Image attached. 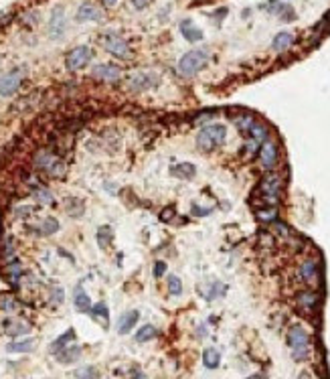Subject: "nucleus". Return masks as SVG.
<instances>
[{
    "label": "nucleus",
    "mask_w": 330,
    "mask_h": 379,
    "mask_svg": "<svg viewBox=\"0 0 330 379\" xmlns=\"http://www.w3.org/2000/svg\"><path fill=\"white\" fill-rule=\"evenodd\" d=\"M282 176L278 172H267L259 185H257V195H259V207H278L280 195H282Z\"/></svg>",
    "instance_id": "obj_1"
},
{
    "label": "nucleus",
    "mask_w": 330,
    "mask_h": 379,
    "mask_svg": "<svg viewBox=\"0 0 330 379\" xmlns=\"http://www.w3.org/2000/svg\"><path fill=\"white\" fill-rule=\"evenodd\" d=\"M288 345L292 349V357L296 361H304L310 355V335L302 325H294L288 331Z\"/></svg>",
    "instance_id": "obj_2"
},
{
    "label": "nucleus",
    "mask_w": 330,
    "mask_h": 379,
    "mask_svg": "<svg viewBox=\"0 0 330 379\" xmlns=\"http://www.w3.org/2000/svg\"><path fill=\"white\" fill-rule=\"evenodd\" d=\"M225 136H227V128L223 124H209V126L201 128V132L197 134V146L205 152H211L219 144H223Z\"/></svg>",
    "instance_id": "obj_3"
},
{
    "label": "nucleus",
    "mask_w": 330,
    "mask_h": 379,
    "mask_svg": "<svg viewBox=\"0 0 330 379\" xmlns=\"http://www.w3.org/2000/svg\"><path fill=\"white\" fill-rule=\"evenodd\" d=\"M207 61H209L207 51H203V49H193V51H189V53H184V55L180 57V61H178V71H180L182 75H187V77L197 75V73L207 65Z\"/></svg>",
    "instance_id": "obj_4"
},
{
    "label": "nucleus",
    "mask_w": 330,
    "mask_h": 379,
    "mask_svg": "<svg viewBox=\"0 0 330 379\" xmlns=\"http://www.w3.org/2000/svg\"><path fill=\"white\" fill-rule=\"evenodd\" d=\"M35 167L39 170H43V172H47L49 176H57V178L65 176V165L61 163V158H59L57 154H53V152H49V150L37 152V156H35Z\"/></svg>",
    "instance_id": "obj_5"
},
{
    "label": "nucleus",
    "mask_w": 330,
    "mask_h": 379,
    "mask_svg": "<svg viewBox=\"0 0 330 379\" xmlns=\"http://www.w3.org/2000/svg\"><path fill=\"white\" fill-rule=\"evenodd\" d=\"M91 57H93V51L87 45H79V47H75L67 53L65 67H67V71H79L91 61Z\"/></svg>",
    "instance_id": "obj_6"
},
{
    "label": "nucleus",
    "mask_w": 330,
    "mask_h": 379,
    "mask_svg": "<svg viewBox=\"0 0 330 379\" xmlns=\"http://www.w3.org/2000/svg\"><path fill=\"white\" fill-rule=\"evenodd\" d=\"M23 77H25V69L23 67H14L12 71L4 73L0 77V97H10L18 91V87L23 84Z\"/></svg>",
    "instance_id": "obj_7"
},
{
    "label": "nucleus",
    "mask_w": 330,
    "mask_h": 379,
    "mask_svg": "<svg viewBox=\"0 0 330 379\" xmlns=\"http://www.w3.org/2000/svg\"><path fill=\"white\" fill-rule=\"evenodd\" d=\"M101 45H104V49H106L110 55H114V57H118V59H130V55H132L130 45H128L120 35H116V33L104 35Z\"/></svg>",
    "instance_id": "obj_8"
},
{
    "label": "nucleus",
    "mask_w": 330,
    "mask_h": 379,
    "mask_svg": "<svg viewBox=\"0 0 330 379\" xmlns=\"http://www.w3.org/2000/svg\"><path fill=\"white\" fill-rule=\"evenodd\" d=\"M259 163L265 170L274 169L278 163V144L272 138H265L259 146Z\"/></svg>",
    "instance_id": "obj_9"
},
{
    "label": "nucleus",
    "mask_w": 330,
    "mask_h": 379,
    "mask_svg": "<svg viewBox=\"0 0 330 379\" xmlns=\"http://www.w3.org/2000/svg\"><path fill=\"white\" fill-rule=\"evenodd\" d=\"M156 85H158V75H154V73H134L128 79V87L132 91H146V89L156 87Z\"/></svg>",
    "instance_id": "obj_10"
},
{
    "label": "nucleus",
    "mask_w": 330,
    "mask_h": 379,
    "mask_svg": "<svg viewBox=\"0 0 330 379\" xmlns=\"http://www.w3.org/2000/svg\"><path fill=\"white\" fill-rule=\"evenodd\" d=\"M91 75L99 82H118L122 77V69L112 63H99L91 69Z\"/></svg>",
    "instance_id": "obj_11"
},
{
    "label": "nucleus",
    "mask_w": 330,
    "mask_h": 379,
    "mask_svg": "<svg viewBox=\"0 0 330 379\" xmlns=\"http://www.w3.org/2000/svg\"><path fill=\"white\" fill-rule=\"evenodd\" d=\"M65 27H67V23H65V10L59 6V8L53 10L51 21H49V35H51V39H61L65 35Z\"/></svg>",
    "instance_id": "obj_12"
},
{
    "label": "nucleus",
    "mask_w": 330,
    "mask_h": 379,
    "mask_svg": "<svg viewBox=\"0 0 330 379\" xmlns=\"http://www.w3.org/2000/svg\"><path fill=\"white\" fill-rule=\"evenodd\" d=\"M101 16H104V12L93 2H83L79 10H77V14H75L77 23H91V21L97 23V21H101Z\"/></svg>",
    "instance_id": "obj_13"
},
{
    "label": "nucleus",
    "mask_w": 330,
    "mask_h": 379,
    "mask_svg": "<svg viewBox=\"0 0 330 379\" xmlns=\"http://www.w3.org/2000/svg\"><path fill=\"white\" fill-rule=\"evenodd\" d=\"M180 33H182V37H184L189 43L203 41V31H201V29H199L191 18H184V21L180 23Z\"/></svg>",
    "instance_id": "obj_14"
},
{
    "label": "nucleus",
    "mask_w": 330,
    "mask_h": 379,
    "mask_svg": "<svg viewBox=\"0 0 330 379\" xmlns=\"http://www.w3.org/2000/svg\"><path fill=\"white\" fill-rule=\"evenodd\" d=\"M138 318H140V312L138 310H128V312H124L120 316V321H118V333L120 335H128L136 327Z\"/></svg>",
    "instance_id": "obj_15"
},
{
    "label": "nucleus",
    "mask_w": 330,
    "mask_h": 379,
    "mask_svg": "<svg viewBox=\"0 0 330 379\" xmlns=\"http://www.w3.org/2000/svg\"><path fill=\"white\" fill-rule=\"evenodd\" d=\"M81 357V347L73 345V347H65L57 353V361L63 363V365H69V363H75L77 359Z\"/></svg>",
    "instance_id": "obj_16"
},
{
    "label": "nucleus",
    "mask_w": 330,
    "mask_h": 379,
    "mask_svg": "<svg viewBox=\"0 0 330 379\" xmlns=\"http://www.w3.org/2000/svg\"><path fill=\"white\" fill-rule=\"evenodd\" d=\"M316 276H318V266L314 260H306L302 266H300V278L308 284L316 282Z\"/></svg>",
    "instance_id": "obj_17"
},
{
    "label": "nucleus",
    "mask_w": 330,
    "mask_h": 379,
    "mask_svg": "<svg viewBox=\"0 0 330 379\" xmlns=\"http://www.w3.org/2000/svg\"><path fill=\"white\" fill-rule=\"evenodd\" d=\"M4 331L10 337H20V335H27L31 331V325L23 323V321H6L4 323Z\"/></svg>",
    "instance_id": "obj_18"
},
{
    "label": "nucleus",
    "mask_w": 330,
    "mask_h": 379,
    "mask_svg": "<svg viewBox=\"0 0 330 379\" xmlns=\"http://www.w3.org/2000/svg\"><path fill=\"white\" fill-rule=\"evenodd\" d=\"M73 304H75V308H77L79 312H89V310H91V300H89V296H87V292L83 290L81 286H75Z\"/></svg>",
    "instance_id": "obj_19"
},
{
    "label": "nucleus",
    "mask_w": 330,
    "mask_h": 379,
    "mask_svg": "<svg viewBox=\"0 0 330 379\" xmlns=\"http://www.w3.org/2000/svg\"><path fill=\"white\" fill-rule=\"evenodd\" d=\"M35 338H23V341H12L6 345L8 353H31L35 349Z\"/></svg>",
    "instance_id": "obj_20"
},
{
    "label": "nucleus",
    "mask_w": 330,
    "mask_h": 379,
    "mask_svg": "<svg viewBox=\"0 0 330 379\" xmlns=\"http://www.w3.org/2000/svg\"><path fill=\"white\" fill-rule=\"evenodd\" d=\"M73 338H75V331H73V329H67V331H65V333L61 335V337H57L55 341H53V343H51L49 351L57 355V353H59L61 349H65V347H67V345H69V343H71Z\"/></svg>",
    "instance_id": "obj_21"
},
{
    "label": "nucleus",
    "mask_w": 330,
    "mask_h": 379,
    "mask_svg": "<svg viewBox=\"0 0 330 379\" xmlns=\"http://www.w3.org/2000/svg\"><path fill=\"white\" fill-rule=\"evenodd\" d=\"M170 172L176 176V178H184V181H189V178H195V174H197V169H195V165H191V163H180V165H174Z\"/></svg>",
    "instance_id": "obj_22"
},
{
    "label": "nucleus",
    "mask_w": 330,
    "mask_h": 379,
    "mask_svg": "<svg viewBox=\"0 0 330 379\" xmlns=\"http://www.w3.org/2000/svg\"><path fill=\"white\" fill-rule=\"evenodd\" d=\"M292 43H294V35L288 33V31H282V33H278V35L274 37L272 49L278 51V53H282V51H286L288 47H292Z\"/></svg>",
    "instance_id": "obj_23"
},
{
    "label": "nucleus",
    "mask_w": 330,
    "mask_h": 379,
    "mask_svg": "<svg viewBox=\"0 0 330 379\" xmlns=\"http://www.w3.org/2000/svg\"><path fill=\"white\" fill-rule=\"evenodd\" d=\"M219 363H221V353L217 349L209 347V349L203 351V365H205L207 369H217Z\"/></svg>",
    "instance_id": "obj_24"
},
{
    "label": "nucleus",
    "mask_w": 330,
    "mask_h": 379,
    "mask_svg": "<svg viewBox=\"0 0 330 379\" xmlns=\"http://www.w3.org/2000/svg\"><path fill=\"white\" fill-rule=\"evenodd\" d=\"M158 335V331H156V327H152V325H142L138 331H136V343H148V341H152V338Z\"/></svg>",
    "instance_id": "obj_25"
},
{
    "label": "nucleus",
    "mask_w": 330,
    "mask_h": 379,
    "mask_svg": "<svg viewBox=\"0 0 330 379\" xmlns=\"http://www.w3.org/2000/svg\"><path fill=\"white\" fill-rule=\"evenodd\" d=\"M89 314H91L93 318H97V321H104V327H108L110 310H108V306H106L104 302H97V304H93V306H91V310H89Z\"/></svg>",
    "instance_id": "obj_26"
},
{
    "label": "nucleus",
    "mask_w": 330,
    "mask_h": 379,
    "mask_svg": "<svg viewBox=\"0 0 330 379\" xmlns=\"http://www.w3.org/2000/svg\"><path fill=\"white\" fill-rule=\"evenodd\" d=\"M255 217L263 223H272L278 219V207H259L255 209Z\"/></svg>",
    "instance_id": "obj_27"
},
{
    "label": "nucleus",
    "mask_w": 330,
    "mask_h": 379,
    "mask_svg": "<svg viewBox=\"0 0 330 379\" xmlns=\"http://www.w3.org/2000/svg\"><path fill=\"white\" fill-rule=\"evenodd\" d=\"M316 302H318V296L314 294V292H302V294L298 296V304L304 308V310H312L314 306H316Z\"/></svg>",
    "instance_id": "obj_28"
},
{
    "label": "nucleus",
    "mask_w": 330,
    "mask_h": 379,
    "mask_svg": "<svg viewBox=\"0 0 330 379\" xmlns=\"http://www.w3.org/2000/svg\"><path fill=\"white\" fill-rule=\"evenodd\" d=\"M59 229V221L57 219H45V221H41V225L37 227V231H39V235H53L55 231Z\"/></svg>",
    "instance_id": "obj_29"
},
{
    "label": "nucleus",
    "mask_w": 330,
    "mask_h": 379,
    "mask_svg": "<svg viewBox=\"0 0 330 379\" xmlns=\"http://www.w3.org/2000/svg\"><path fill=\"white\" fill-rule=\"evenodd\" d=\"M35 199L39 201V205H53V203H55L53 193H51L47 187H37V189H35Z\"/></svg>",
    "instance_id": "obj_30"
},
{
    "label": "nucleus",
    "mask_w": 330,
    "mask_h": 379,
    "mask_svg": "<svg viewBox=\"0 0 330 379\" xmlns=\"http://www.w3.org/2000/svg\"><path fill=\"white\" fill-rule=\"evenodd\" d=\"M67 215H71V217H81L85 207H83V203L79 199H67Z\"/></svg>",
    "instance_id": "obj_31"
},
{
    "label": "nucleus",
    "mask_w": 330,
    "mask_h": 379,
    "mask_svg": "<svg viewBox=\"0 0 330 379\" xmlns=\"http://www.w3.org/2000/svg\"><path fill=\"white\" fill-rule=\"evenodd\" d=\"M168 290H170V294L172 296H180L182 294V282H180V278L178 276H168Z\"/></svg>",
    "instance_id": "obj_32"
},
{
    "label": "nucleus",
    "mask_w": 330,
    "mask_h": 379,
    "mask_svg": "<svg viewBox=\"0 0 330 379\" xmlns=\"http://www.w3.org/2000/svg\"><path fill=\"white\" fill-rule=\"evenodd\" d=\"M75 377L77 379H97V373L93 367H81L75 371Z\"/></svg>",
    "instance_id": "obj_33"
},
{
    "label": "nucleus",
    "mask_w": 330,
    "mask_h": 379,
    "mask_svg": "<svg viewBox=\"0 0 330 379\" xmlns=\"http://www.w3.org/2000/svg\"><path fill=\"white\" fill-rule=\"evenodd\" d=\"M51 298H53V302H55V304H61V302H63V298H65V292H63V288H61V286L53 288V294H51Z\"/></svg>",
    "instance_id": "obj_34"
},
{
    "label": "nucleus",
    "mask_w": 330,
    "mask_h": 379,
    "mask_svg": "<svg viewBox=\"0 0 330 379\" xmlns=\"http://www.w3.org/2000/svg\"><path fill=\"white\" fill-rule=\"evenodd\" d=\"M164 272H166L164 262H156V264H154V276H156V278H160V276H164Z\"/></svg>",
    "instance_id": "obj_35"
},
{
    "label": "nucleus",
    "mask_w": 330,
    "mask_h": 379,
    "mask_svg": "<svg viewBox=\"0 0 330 379\" xmlns=\"http://www.w3.org/2000/svg\"><path fill=\"white\" fill-rule=\"evenodd\" d=\"M0 306L4 308V310H14V300L12 298H2V302H0Z\"/></svg>",
    "instance_id": "obj_36"
},
{
    "label": "nucleus",
    "mask_w": 330,
    "mask_h": 379,
    "mask_svg": "<svg viewBox=\"0 0 330 379\" xmlns=\"http://www.w3.org/2000/svg\"><path fill=\"white\" fill-rule=\"evenodd\" d=\"M150 2H152V0H132V4H134V8H136V10H144Z\"/></svg>",
    "instance_id": "obj_37"
},
{
    "label": "nucleus",
    "mask_w": 330,
    "mask_h": 379,
    "mask_svg": "<svg viewBox=\"0 0 330 379\" xmlns=\"http://www.w3.org/2000/svg\"><path fill=\"white\" fill-rule=\"evenodd\" d=\"M168 217H174V209H172V207H166V209L162 211V215H160V219H162V221H166Z\"/></svg>",
    "instance_id": "obj_38"
},
{
    "label": "nucleus",
    "mask_w": 330,
    "mask_h": 379,
    "mask_svg": "<svg viewBox=\"0 0 330 379\" xmlns=\"http://www.w3.org/2000/svg\"><path fill=\"white\" fill-rule=\"evenodd\" d=\"M248 379H267V375L265 373H255V375H249Z\"/></svg>",
    "instance_id": "obj_39"
},
{
    "label": "nucleus",
    "mask_w": 330,
    "mask_h": 379,
    "mask_svg": "<svg viewBox=\"0 0 330 379\" xmlns=\"http://www.w3.org/2000/svg\"><path fill=\"white\" fill-rule=\"evenodd\" d=\"M298 379H312V377H310V373H300Z\"/></svg>",
    "instance_id": "obj_40"
},
{
    "label": "nucleus",
    "mask_w": 330,
    "mask_h": 379,
    "mask_svg": "<svg viewBox=\"0 0 330 379\" xmlns=\"http://www.w3.org/2000/svg\"><path fill=\"white\" fill-rule=\"evenodd\" d=\"M116 2H118V0H106V4H108V6H114Z\"/></svg>",
    "instance_id": "obj_41"
}]
</instances>
